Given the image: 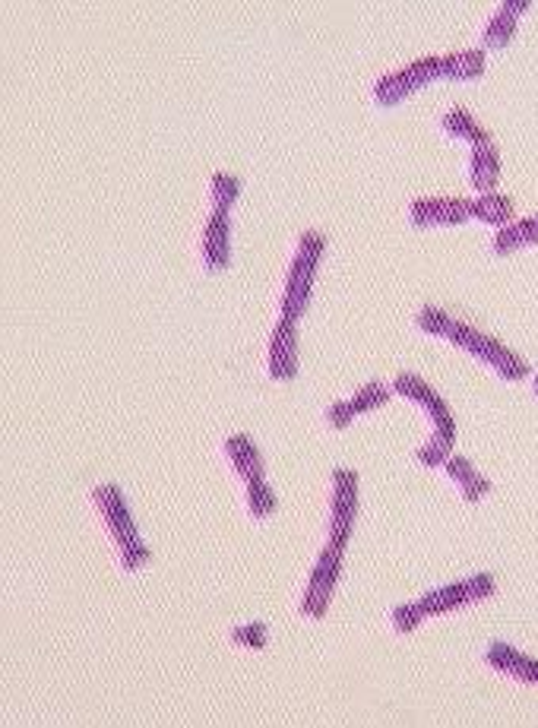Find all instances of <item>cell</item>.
I'll list each match as a JSON object with an SVG mask.
<instances>
[{
	"mask_svg": "<svg viewBox=\"0 0 538 728\" xmlns=\"http://www.w3.org/2000/svg\"><path fill=\"white\" fill-rule=\"evenodd\" d=\"M323 247H326V241L317 232H304L298 238L292 266H288V276H285L282 301H279V311H282L279 320L295 323L307 311V301H311V289H314V276H317V266H320V257H323Z\"/></svg>",
	"mask_w": 538,
	"mask_h": 728,
	"instance_id": "6da1fadb",
	"label": "cell"
},
{
	"mask_svg": "<svg viewBox=\"0 0 538 728\" xmlns=\"http://www.w3.org/2000/svg\"><path fill=\"white\" fill-rule=\"evenodd\" d=\"M358 520V475L349 469L333 472V497H330V526H326V548L345 551Z\"/></svg>",
	"mask_w": 538,
	"mask_h": 728,
	"instance_id": "7a4b0ae2",
	"label": "cell"
},
{
	"mask_svg": "<svg viewBox=\"0 0 538 728\" xmlns=\"http://www.w3.org/2000/svg\"><path fill=\"white\" fill-rule=\"evenodd\" d=\"M342 577V551L336 548H323L317 554V561L311 567V577H307V586L301 592V615L311 618V621H320L326 615V608H330V599H333V589Z\"/></svg>",
	"mask_w": 538,
	"mask_h": 728,
	"instance_id": "3957f363",
	"label": "cell"
},
{
	"mask_svg": "<svg viewBox=\"0 0 538 728\" xmlns=\"http://www.w3.org/2000/svg\"><path fill=\"white\" fill-rule=\"evenodd\" d=\"M440 80L437 73V57H421V61H412L409 67H402L399 73L383 76V80L374 86V102L380 108H393L399 102H406L409 95L421 86H428Z\"/></svg>",
	"mask_w": 538,
	"mask_h": 728,
	"instance_id": "277c9868",
	"label": "cell"
},
{
	"mask_svg": "<svg viewBox=\"0 0 538 728\" xmlns=\"http://www.w3.org/2000/svg\"><path fill=\"white\" fill-rule=\"evenodd\" d=\"M472 219V200L437 197V200H415L409 206V222L418 228L431 225H463Z\"/></svg>",
	"mask_w": 538,
	"mask_h": 728,
	"instance_id": "5b68a950",
	"label": "cell"
},
{
	"mask_svg": "<svg viewBox=\"0 0 538 728\" xmlns=\"http://www.w3.org/2000/svg\"><path fill=\"white\" fill-rule=\"evenodd\" d=\"M266 371L273 380H292L298 374V336L295 323L279 320L269 336V352H266Z\"/></svg>",
	"mask_w": 538,
	"mask_h": 728,
	"instance_id": "8992f818",
	"label": "cell"
},
{
	"mask_svg": "<svg viewBox=\"0 0 538 728\" xmlns=\"http://www.w3.org/2000/svg\"><path fill=\"white\" fill-rule=\"evenodd\" d=\"M232 260V216L213 209L203 228V266L209 273H219Z\"/></svg>",
	"mask_w": 538,
	"mask_h": 728,
	"instance_id": "52a82bcc",
	"label": "cell"
},
{
	"mask_svg": "<svg viewBox=\"0 0 538 728\" xmlns=\"http://www.w3.org/2000/svg\"><path fill=\"white\" fill-rule=\"evenodd\" d=\"M92 497H95V507H99V513H102V520H105V526H108L114 542L124 545L130 539H140V535H137V523H133V516H130V510H127V504H124V497H121L118 488L102 485V488H95Z\"/></svg>",
	"mask_w": 538,
	"mask_h": 728,
	"instance_id": "ba28073f",
	"label": "cell"
},
{
	"mask_svg": "<svg viewBox=\"0 0 538 728\" xmlns=\"http://www.w3.org/2000/svg\"><path fill=\"white\" fill-rule=\"evenodd\" d=\"M469 355H475L482 364H488V368L501 380H507V383H516V380H523L529 374V364L516 352H510L507 346H501L497 339H491V336L478 339Z\"/></svg>",
	"mask_w": 538,
	"mask_h": 728,
	"instance_id": "9c48e42d",
	"label": "cell"
},
{
	"mask_svg": "<svg viewBox=\"0 0 538 728\" xmlns=\"http://www.w3.org/2000/svg\"><path fill=\"white\" fill-rule=\"evenodd\" d=\"M485 662L494 672L510 675L513 681L523 684H538V659H529L520 649H513L510 643H491L485 649Z\"/></svg>",
	"mask_w": 538,
	"mask_h": 728,
	"instance_id": "30bf717a",
	"label": "cell"
},
{
	"mask_svg": "<svg viewBox=\"0 0 538 728\" xmlns=\"http://www.w3.org/2000/svg\"><path fill=\"white\" fill-rule=\"evenodd\" d=\"M472 602H475V596H472V589H469V580L466 583H450V586L431 589V592H425V596L418 599L421 611H425V618L447 615V611L466 608Z\"/></svg>",
	"mask_w": 538,
	"mask_h": 728,
	"instance_id": "8fae6325",
	"label": "cell"
},
{
	"mask_svg": "<svg viewBox=\"0 0 538 728\" xmlns=\"http://www.w3.org/2000/svg\"><path fill=\"white\" fill-rule=\"evenodd\" d=\"M437 73L440 80H453V83H466V80H478L485 73V51H456L447 57H437Z\"/></svg>",
	"mask_w": 538,
	"mask_h": 728,
	"instance_id": "7c38bea8",
	"label": "cell"
},
{
	"mask_svg": "<svg viewBox=\"0 0 538 728\" xmlns=\"http://www.w3.org/2000/svg\"><path fill=\"white\" fill-rule=\"evenodd\" d=\"M225 456H228V463L235 466V472L244 478V485L254 482V478H263V456L254 447L251 437H244V434L228 437L225 440Z\"/></svg>",
	"mask_w": 538,
	"mask_h": 728,
	"instance_id": "4fadbf2b",
	"label": "cell"
},
{
	"mask_svg": "<svg viewBox=\"0 0 538 728\" xmlns=\"http://www.w3.org/2000/svg\"><path fill=\"white\" fill-rule=\"evenodd\" d=\"M501 178V156H497L494 146H478L469 156V184L478 194H491Z\"/></svg>",
	"mask_w": 538,
	"mask_h": 728,
	"instance_id": "5bb4252c",
	"label": "cell"
},
{
	"mask_svg": "<svg viewBox=\"0 0 538 728\" xmlns=\"http://www.w3.org/2000/svg\"><path fill=\"white\" fill-rule=\"evenodd\" d=\"M444 469H447V475L453 478V482L459 485V494H463V501H469V504L482 501V497L491 491L488 478L478 475L475 466L469 463V459H463V456H450L447 463H444Z\"/></svg>",
	"mask_w": 538,
	"mask_h": 728,
	"instance_id": "9a60e30c",
	"label": "cell"
},
{
	"mask_svg": "<svg viewBox=\"0 0 538 728\" xmlns=\"http://www.w3.org/2000/svg\"><path fill=\"white\" fill-rule=\"evenodd\" d=\"M532 244H538V216L497 228V235L491 241V251L497 257H507L513 251H520V247H532Z\"/></svg>",
	"mask_w": 538,
	"mask_h": 728,
	"instance_id": "2e32d148",
	"label": "cell"
},
{
	"mask_svg": "<svg viewBox=\"0 0 538 728\" xmlns=\"http://www.w3.org/2000/svg\"><path fill=\"white\" fill-rule=\"evenodd\" d=\"M444 133H447V137H453V140L469 143L472 149H478V146H491V133H488L482 124H478L466 108H453V111H447V118H444Z\"/></svg>",
	"mask_w": 538,
	"mask_h": 728,
	"instance_id": "e0dca14e",
	"label": "cell"
},
{
	"mask_svg": "<svg viewBox=\"0 0 538 728\" xmlns=\"http://www.w3.org/2000/svg\"><path fill=\"white\" fill-rule=\"evenodd\" d=\"M472 219L482 222V225H494V228H504L510 225L513 219V200L504 197V194H482L478 200H472Z\"/></svg>",
	"mask_w": 538,
	"mask_h": 728,
	"instance_id": "ac0fdd59",
	"label": "cell"
},
{
	"mask_svg": "<svg viewBox=\"0 0 538 728\" xmlns=\"http://www.w3.org/2000/svg\"><path fill=\"white\" fill-rule=\"evenodd\" d=\"M513 35H516V19L504 10H497L482 29V45L485 48H507L513 42Z\"/></svg>",
	"mask_w": 538,
	"mask_h": 728,
	"instance_id": "d6986e66",
	"label": "cell"
},
{
	"mask_svg": "<svg viewBox=\"0 0 538 728\" xmlns=\"http://www.w3.org/2000/svg\"><path fill=\"white\" fill-rule=\"evenodd\" d=\"M238 194H241V181L232 175H213V181H209V200H213V209H219V213H228L235 206Z\"/></svg>",
	"mask_w": 538,
	"mask_h": 728,
	"instance_id": "ffe728a7",
	"label": "cell"
},
{
	"mask_svg": "<svg viewBox=\"0 0 538 728\" xmlns=\"http://www.w3.org/2000/svg\"><path fill=\"white\" fill-rule=\"evenodd\" d=\"M393 393H399L402 399L418 402L421 409H425L428 402L437 396V390H431V383H425V380L415 377V374H399V377L393 380Z\"/></svg>",
	"mask_w": 538,
	"mask_h": 728,
	"instance_id": "44dd1931",
	"label": "cell"
},
{
	"mask_svg": "<svg viewBox=\"0 0 538 728\" xmlns=\"http://www.w3.org/2000/svg\"><path fill=\"white\" fill-rule=\"evenodd\" d=\"M247 510H251L254 520H266V516L276 510V494L266 488L263 478L247 482Z\"/></svg>",
	"mask_w": 538,
	"mask_h": 728,
	"instance_id": "7402d4cb",
	"label": "cell"
},
{
	"mask_svg": "<svg viewBox=\"0 0 538 728\" xmlns=\"http://www.w3.org/2000/svg\"><path fill=\"white\" fill-rule=\"evenodd\" d=\"M393 387H383V383H368V387H361L349 402H352V409L355 415H368L380 406H387V399H390Z\"/></svg>",
	"mask_w": 538,
	"mask_h": 728,
	"instance_id": "603a6c76",
	"label": "cell"
},
{
	"mask_svg": "<svg viewBox=\"0 0 538 728\" xmlns=\"http://www.w3.org/2000/svg\"><path fill=\"white\" fill-rule=\"evenodd\" d=\"M415 323H418L421 333L437 336V339H447L450 330H453V317L444 314V311H437V308H421L418 317H415Z\"/></svg>",
	"mask_w": 538,
	"mask_h": 728,
	"instance_id": "cb8c5ba5",
	"label": "cell"
},
{
	"mask_svg": "<svg viewBox=\"0 0 538 728\" xmlns=\"http://www.w3.org/2000/svg\"><path fill=\"white\" fill-rule=\"evenodd\" d=\"M421 618H425V611H421L418 602H406V605H396L390 611V624L396 634H412V630L421 624Z\"/></svg>",
	"mask_w": 538,
	"mask_h": 728,
	"instance_id": "d4e9b609",
	"label": "cell"
},
{
	"mask_svg": "<svg viewBox=\"0 0 538 728\" xmlns=\"http://www.w3.org/2000/svg\"><path fill=\"white\" fill-rule=\"evenodd\" d=\"M453 450V440H440V437H431L425 447H421L418 453H415V459L421 466H428V469H434V466H444L447 459L453 456L450 453Z\"/></svg>",
	"mask_w": 538,
	"mask_h": 728,
	"instance_id": "484cf974",
	"label": "cell"
},
{
	"mask_svg": "<svg viewBox=\"0 0 538 728\" xmlns=\"http://www.w3.org/2000/svg\"><path fill=\"white\" fill-rule=\"evenodd\" d=\"M118 548H121V567L124 570H140V567H146L152 561V551L140 539H130V542H124Z\"/></svg>",
	"mask_w": 538,
	"mask_h": 728,
	"instance_id": "4316f807",
	"label": "cell"
},
{
	"mask_svg": "<svg viewBox=\"0 0 538 728\" xmlns=\"http://www.w3.org/2000/svg\"><path fill=\"white\" fill-rule=\"evenodd\" d=\"M266 627L263 624H244V627H235L232 630V643L238 646H247V649H263L266 646Z\"/></svg>",
	"mask_w": 538,
	"mask_h": 728,
	"instance_id": "83f0119b",
	"label": "cell"
},
{
	"mask_svg": "<svg viewBox=\"0 0 538 728\" xmlns=\"http://www.w3.org/2000/svg\"><path fill=\"white\" fill-rule=\"evenodd\" d=\"M355 418H358V415H355V409H352V402H333V406L326 409V425H330L333 431L349 428Z\"/></svg>",
	"mask_w": 538,
	"mask_h": 728,
	"instance_id": "f1b7e54d",
	"label": "cell"
},
{
	"mask_svg": "<svg viewBox=\"0 0 538 728\" xmlns=\"http://www.w3.org/2000/svg\"><path fill=\"white\" fill-rule=\"evenodd\" d=\"M532 4H529V0H507V4H501V7H497V10H504V13H510L513 19H520L526 10H529Z\"/></svg>",
	"mask_w": 538,
	"mask_h": 728,
	"instance_id": "f546056e",
	"label": "cell"
},
{
	"mask_svg": "<svg viewBox=\"0 0 538 728\" xmlns=\"http://www.w3.org/2000/svg\"><path fill=\"white\" fill-rule=\"evenodd\" d=\"M532 393L538 396V374H535V380H532Z\"/></svg>",
	"mask_w": 538,
	"mask_h": 728,
	"instance_id": "4dcf8cb0",
	"label": "cell"
}]
</instances>
